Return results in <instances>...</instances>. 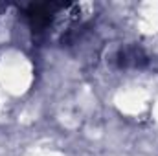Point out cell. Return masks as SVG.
Masks as SVG:
<instances>
[{
	"label": "cell",
	"instance_id": "1",
	"mask_svg": "<svg viewBox=\"0 0 158 156\" xmlns=\"http://www.w3.org/2000/svg\"><path fill=\"white\" fill-rule=\"evenodd\" d=\"M140 59H145L143 53L138 48H131V50H123L119 55V64L121 66H129V64H138Z\"/></svg>",
	"mask_w": 158,
	"mask_h": 156
}]
</instances>
